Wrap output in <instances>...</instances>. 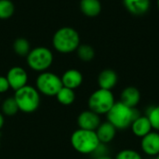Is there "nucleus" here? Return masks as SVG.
Instances as JSON below:
<instances>
[{"label":"nucleus","mask_w":159,"mask_h":159,"mask_svg":"<svg viewBox=\"0 0 159 159\" xmlns=\"http://www.w3.org/2000/svg\"><path fill=\"white\" fill-rule=\"evenodd\" d=\"M106 116L107 121L110 122L116 129L125 130L130 128L132 122L138 118L141 114L137 108H131L121 102H116Z\"/></svg>","instance_id":"1"},{"label":"nucleus","mask_w":159,"mask_h":159,"mask_svg":"<svg viewBox=\"0 0 159 159\" xmlns=\"http://www.w3.org/2000/svg\"><path fill=\"white\" fill-rule=\"evenodd\" d=\"M54 48L62 54L72 53L80 45V37L76 30L72 27H61L56 31L52 38Z\"/></svg>","instance_id":"2"},{"label":"nucleus","mask_w":159,"mask_h":159,"mask_svg":"<svg viewBox=\"0 0 159 159\" xmlns=\"http://www.w3.org/2000/svg\"><path fill=\"white\" fill-rule=\"evenodd\" d=\"M96 131L87 129H76L71 136L73 148L82 155H91L100 144Z\"/></svg>","instance_id":"3"},{"label":"nucleus","mask_w":159,"mask_h":159,"mask_svg":"<svg viewBox=\"0 0 159 159\" xmlns=\"http://www.w3.org/2000/svg\"><path fill=\"white\" fill-rule=\"evenodd\" d=\"M14 99L17 102L19 110L27 114L36 111L40 104L39 92L35 88L28 85L16 90Z\"/></svg>","instance_id":"4"},{"label":"nucleus","mask_w":159,"mask_h":159,"mask_svg":"<svg viewBox=\"0 0 159 159\" xmlns=\"http://www.w3.org/2000/svg\"><path fill=\"white\" fill-rule=\"evenodd\" d=\"M115 102V96L111 90L99 89L91 93L88 101V105L89 110L100 116L106 115Z\"/></svg>","instance_id":"5"},{"label":"nucleus","mask_w":159,"mask_h":159,"mask_svg":"<svg viewBox=\"0 0 159 159\" xmlns=\"http://www.w3.org/2000/svg\"><path fill=\"white\" fill-rule=\"evenodd\" d=\"M28 66L35 72H46L53 62L51 50L45 47H37L29 52L26 57Z\"/></svg>","instance_id":"6"},{"label":"nucleus","mask_w":159,"mask_h":159,"mask_svg":"<svg viewBox=\"0 0 159 159\" xmlns=\"http://www.w3.org/2000/svg\"><path fill=\"white\" fill-rule=\"evenodd\" d=\"M36 89L43 95L51 97L56 96L62 88L61 79L56 74L51 72H42L35 81Z\"/></svg>","instance_id":"7"},{"label":"nucleus","mask_w":159,"mask_h":159,"mask_svg":"<svg viewBox=\"0 0 159 159\" xmlns=\"http://www.w3.org/2000/svg\"><path fill=\"white\" fill-rule=\"evenodd\" d=\"M6 77L8 81L10 89L15 91L27 85L28 75L26 71L20 66H14L10 68Z\"/></svg>","instance_id":"8"},{"label":"nucleus","mask_w":159,"mask_h":159,"mask_svg":"<svg viewBox=\"0 0 159 159\" xmlns=\"http://www.w3.org/2000/svg\"><path fill=\"white\" fill-rule=\"evenodd\" d=\"M101 117L91 110H86L79 114L77 117V125L81 129L95 131L101 125Z\"/></svg>","instance_id":"9"},{"label":"nucleus","mask_w":159,"mask_h":159,"mask_svg":"<svg viewBox=\"0 0 159 159\" xmlns=\"http://www.w3.org/2000/svg\"><path fill=\"white\" fill-rule=\"evenodd\" d=\"M142 151L149 157H157L159 155V132L153 130L142 138Z\"/></svg>","instance_id":"10"},{"label":"nucleus","mask_w":159,"mask_h":159,"mask_svg":"<svg viewBox=\"0 0 159 159\" xmlns=\"http://www.w3.org/2000/svg\"><path fill=\"white\" fill-rule=\"evenodd\" d=\"M119 102H121L129 107L136 108V106L141 102V92L135 87H127L121 91Z\"/></svg>","instance_id":"11"},{"label":"nucleus","mask_w":159,"mask_h":159,"mask_svg":"<svg viewBox=\"0 0 159 159\" xmlns=\"http://www.w3.org/2000/svg\"><path fill=\"white\" fill-rule=\"evenodd\" d=\"M62 87L75 89L79 88L83 82V75L82 74L76 69H69L61 77Z\"/></svg>","instance_id":"12"},{"label":"nucleus","mask_w":159,"mask_h":159,"mask_svg":"<svg viewBox=\"0 0 159 159\" xmlns=\"http://www.w3.org/2000/svg\"><path fill=\"white\" fill-rule=\"evenodd\" d=\"M118 81L117 74L112 69H105L102 71L98 76V85L100 89L111 90L114 89Z\"/></svg>","instance_id":"13"},{"label":"nucleus","mask_w":159,"mask_h":159,"mask_svg":"<svg viewBox=\"0 0 159 159\" xmlns=\"http://www.w3.org/2000/svg\"><path fill=\"white\" fill-rule=\"evenodd\" d=\"M130 128L132 133L139 138L144 137L153 129L152 125L146 116H140L138 118H136L132 122Z\"/></svg>","instance_id":"14"},{"label":"nucleus","mask_w":159,"mask_h":159,"mask_svg":"<svg viewBox=\"0 0 159 159\" xmlns=\"http://www.w3.org/2000/svg\"><path fill=\"white\" fill-rule=\"evenodd\" d=\"M116 129L108 121L101 123V125L98 127V129L95 130L96 134L98 136V139L101 143L108 144L111 143L116 135Z\"/></svg>","instance_id":"15"},{"label":"nucleus","mask_w":159,"mask_h":159,"mask_svg":"<svg viewBox=\"0 0 159 159\" xmlns=\"http://www.w3.org/2000/svg\"><path fill=\"white\" fill-rule=\"evenodd\" d=\"M126 8L133 15L145 14L150 7V0H124Z\"/></svg>","instance_id":"16"},{"label":"nucleus","mask_w":159,"mask_h":159,"mask_svg":"<svg viewBox=\"0 0 159 159\" xmlns=\"http://www.w3.org/2000/svg\"><path fill=\"white\" fill-rule=\"evenodd\" d=\"M80 9L88 17H96L102 10V4L99 0H81Z\"/></svg>","instance_id":"17"},{"label":"nucleus","mask_w":159,"mask_h":159,"mask_svg":"<svg viewBox=\"0 0 159 159\" xmlns=\"http://www.w3.org/2000/svg\"><path fill=\"white\" fill-rule=\"evenodd\" d=\"M57 101L62 105H71L75 100V93L74 89L62 87L55 96Z\"/></svg>","instance_id":"18"},{"label":"nucleus","mask_w":159,"mask_h":159,"mask_svg":"<svg viewBox=\"0 0 159 159\" xmlns=\"http://www.w3.org/2000/svg\"><path fill=\"white\" fill-rule=\"evenodd\" d=\"M13 50L19 56L27 57V55L31 51L30 42L23 37H19L13 43Z\"/></svg>","instance_id":"19"},{"label":"nucleus","mask_w":159,"mask_h":159,"mask_svg":"<svg viewBox=\"0 0 159 159\" xmlns=\"http://www.w3.org/2000/svg\"><path fill=\"white\" fill-rule=\"evenodd\" d=\"M19 107L17 105V102L14 99V97L7 98L3 103H2V112L5 116H13L19 112Z\"/></svg>","instance_id":"20"},{"label":"nucleus","mask_w":159,"mask_h":159,"mask_svg":"<svg viewBox=\"0 0 159 159\" xmlns=\"http://www.w3.org/2000/svg\"><path fill=\"white\" fill-rule=\"evenodd\" d=\"M78 58L83 61H90L93 60L95 56L94 48L89 45H79V47L76 49Z\"/></svg>","instance_id":"21"},{"label":"nucleus","mask_w":159,"mask_h":159,"mask_svg":"<svg viewBox=\"0 0 159 159\" xmlns=\"http://www.w3.org/2000/svg\"><path fill=\"white\" fill-rule=\"evenodd\" d=\"M145 116L148 117L153 129L159 132V104L150 106L147 109Z\"/></svg>","instance_id":"22"},{"label":"nucleus","mask_w":159,"mask_h":159,"mask_svg":"<svg viewBox=\"0 0 159 159\" xmlns=\"http://www.w3.org/2000/svg\"><path fill=\"white\" fill-rule=\"evenodd\" d=\"M15 11V6L10 0H0V19H9Z\"/></svg>","instance_id":"23"},{"label":"nucleus","mask_w":159,"mask_h":159,"mask_svg":"<svg viewBox=\"0 0 159 159\" xmlns=\"http://www.w3.org/2000/svg\"><path fill=\"white\" fill-rule=\"evenodd\" d=\"M115 159H143L141 154L132 149H124L117 153Z\"/></svg>","instance_id":"24"},{"label":"nucleus","mask_w":159,"mask_h":159,"mask_svg":"<svg viewBox=\"0 0 159 159\" xmlns=\"http://www.w3.org/2000/svg\"><path fill=\"white\" fill-rule=\"evenodd\" d=\"M107 152H108V149L106 147V144L104 143H100L99 146L96 148V150L91 154L96 157H102V156H107Z\"/></svg>","instance_id":"25"},{"label":"nucleus","mask_w":159,"mask_h":159,"mask_svg":"<svg viewBox=\"0 0 159 159\" xmlns=\"http://www.w3.org/2000/svg\"><path fill=\"white\" fill-rule=\"evenodd\" d=\"M9 84L6 76L0 75V93H5L9 89Z\"/></svg>","instance_id":"26"},{"label":"nucleus","mask_w":159,"mask_h":159,"mask_svg":"<svg viewBox=\"0 0 159 159\" xmlns=\"http://www.w3.org/2000/svg\"><path fill=\"white\" fill-rule=\"evenodd\" d=\"M4 122H5V119H4V116L2 114H0V129L3 128L4 126Z\"/></svg>","instance_id":"27"},{"label":"nucleus","mask_w":159,"mask_h":159,"mask_svg":"<svg viewBox=\"0 0 159 159\" xmlns=\"http://www.w3.org/2000/svg\"><path fill=\"white\" fill-rule=\"evenodd\" d=\"M95 159H114V158H112L110 156H102V157H96Z\"/></svg>","instance_id":"28"},{"label":"nucleus","mask_w":159,"mask_h":159,"mask_svg":"<svg viewBox=\"0 0 159 159\" xmlns=\"http://www.w3.org/2000/svg\"><path fill=\"white\" fill-rule=\"evenodd\" d=\"M156 159H159V155H158V156H157V157H156Z\"/></svg>","instance_id":"29"},{"label":"nucleus","mask_w":159,"mask_h":159,"mask_svg":"<svg viewBox=\"0 0 159 159\" xmlns=\"http://www.w3.org/2000/svg\"><path fill=\"white\" fill-rule=\"evenodd\" d=\"M157 5H158V7H159V0H157Z\"/></svg>","instance_id":"30"}]
</instances>
